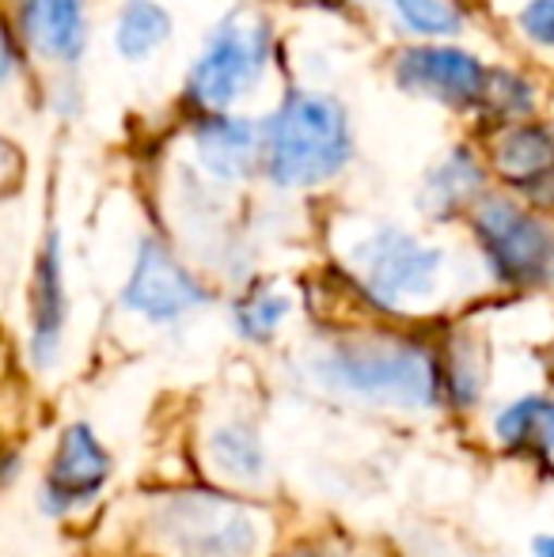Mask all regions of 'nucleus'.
Returning <instances> with one entry per match:
<instances>
[{
    "mask_svg": "<svg viewBox=\"0 0 554 557\" xmlns=\"http://www.w3.org/2000/svg\"><path fill=\"white\" fill-rule=\"evenodd\" d=\"M311 372L334 395L403 410H429L448 395L444 360L410 337H342L319 352Z\"/></svg>",
    "mask_w": 554,
    "mask_h": 557,
    "instance_id": "f257e3e1",
    "label": "nucleus"
},
{
    "mask_svg": "<svg viewBox=\"0 0 554 557\" xmlns=\"http://www.w3.org/2000/svg\"><path fill=\"white\" fill-rule=\"evenodd\" d=\"M349 160V125L334 99L293 91L270 122V175L281 186H319Z\"/></svg>",
    "mask_w": 554,
    "mask_h": 557,
    "instance_id": "f03ea898",
    "label": "nucleus"
},
{
    "mask_svg": "<svg viewBox=\"0 0 554 557\" xmlns=\"http://www.w3.org/2000/svg\"><path fill=\"white\" fill-rule=\"evenodd\" d=\"M152 531L178 557H255L262 520L232 493L178 490L156 500Z\"/></svg>",
    "mask_w": 554,
    "mask_h": 557,
    "instance_id": "7ed1b4c3",
    "label": "nucleus"
},
{
    "mask_svg": "<svg viewBox=\"0 0 554 557\" xmlns=\"http://www.w3.org/2000/svg\"><path fill=\"white\" fill-rule=\"evenodd\" d=\"M441 262V250L426 247L415 235L395 232V227H384L354 247V265L365 293L387 311H399L407 304L433 296Z\"/></svg>",
    "mask_w": 554,
    "mask_h": 557,
    "instance_id": "20e7f679",
    "label": "nucleus"
},
{
    "mask_svg": "<svg viewBox=\"0 0 554 557\" xmlns=\"http://www.w3.org/2000/svg\"><path fill=\"white\" fill-rule=\"evenodd\" d=\"M114 474V459L96 436L88 421H73L53 444V455L42 470L38 482V508L50 520H65V516L88 508L99 493L107 490Z\"/></svg>",
    "mask_w": 554,
    "mask_h": 557,
    "instance_id": "39448f33",
    "label": "nucleus"
},
{
    "mask_svg": "<svg viewBox=\"0 0 554 557\" xmlns=\"http://www.w3.org/2000/svg\"><path fill=\"white\" fill-rule=\"evenodd\" d=\"M270 58V35L259 23H221L206 53L194 65L190 91L201 107H229L262 76Z\"/></svg>",
    "mask_w": 554,
    "mask_h": 557,
    "instance_id": "423d86ee",
    "label": "nucleus"
},
{
    "mask_svg": "<svg viewBox=\"0 0 554 557\" xmlns=\"http://www.w3.org/2000/svg\"><path fill=\"white\" fill-rule=\"evenodd\" d=\"M475 232L490 258V270L505 285H532L551 258V232L513 201H487L475 213Z\"/></svg>",
    "mask_w": 554,
    "mask_h": 557,
    "instance_id": "0eeeda50",
    "label": "nucleus"
},
{
    "mask_svg": "<svg viewBox=\"0 0 554 557\" xmlns=\"http://www.w3.org/2000/svg\"><path fill=\"white\" fill-rule=\"evenodd\" d=\"M122 304L148 323H178L201 304H209V293L194 281L186 265H178V258L163 243L145 239L137 250L134 273L122 288Z\"/></svg>",
    "mask_w": 554,
    "mask_h": 557,
    "instance_id": "6e6552de",
    "label": "nucleus"
},
{
    "mask_svg": "<svg viewBox=\"0 0 554 557\" xmlns=\"http://www.w3.org/2000/svg\"><path fill=\"white\" fill-rule=\"evenodd\" d=\"M487 69L464 50H444V46H429V50H410L399 61V84L421 96H433L441 103L467 107L482 103L487 91Z\"/></svg>",
    "mask_w": 554,
    "mask_h": 557,
    "instance_id": "1a4fd4ad",
    "label": "nucleus"
},
{
    "mask_svg": "<svg viewBox=\"0 0 554 557\" xmlns=\"http://www.w3.org/2000/svg\"><path fill=\"white\" fill-rule=\"evenodd\" d=\"M497 171L535 206H554V125H517L497 140Z\"/></svg>",
    "mask_w": 554,
    "mask_h": 557,
    "instance_id": "9d476101",
    "label": "nucleus"
},
{
    "mask_svg": "<svg viewBox=\"0 0 554 557\" xmlns=\"http://www.w3.org/2000/svg\"><path fill=\"white\" fill-rule=\"evenodd\" d=\"M65 277H61V243L50 235L42 247V258L35 265L30 281V360L38 368H50L61 352L65 337Z\"/></svg>",
    "mask_w": 554,
    "mask_h": 557,
    "instance_id": "9b49d317",
    "label": "nucleus"
},
{
    "mask_svg": "<svg viewBox=\"0 0 554 557\" xmlns=\"http://www.w3.org/2000/svg\"><path fill=\"white\" fill-rule=\"evenodd\" d=\"M20 20L35 50L53 61H76L84 50V0H23Z\"/></svg>",
    "mask_w": 554,
    "mask_h": 557,
    "instance_id": "f8f14e48",
    "label": "nucleus"
},
{
    "mask_svg": "<svg viewBox=\"0 0 554 557\" xmlns=\"http://www.w3.org/2000/svg\"><path fill=\"white\" fill-rule=\"evenodd\" d=\"M198 140L201 163L213 171L217 178H247L255 168V152H259V140H255V125L244 117L229 114H209L206 122L194 133Z\"/></svg>",
    "mask_w": 554,
    "mask_h": 557,
    "instance_id": "ddd939ff",
    "label": "nucleus"
},
{
    "mask_svg": "<svg viewBox=\"0 0 554 557\" xmlns=\"http://www.w3.org/2000/svg\"><path fill=\"white\" fill-rule=\"evenodd\" d=\"M213 470L232 485H262L270 474V455L262 436L255 433L247 421H229V425H217L209 433L206 447Z\"/></svg>",
    "mask_w": 554,
    "mask_h": 557,
    "instance_id": "4468645a",
    "label": "nucleus"
},
{
    "mask_svg": "<svg viewBox=\"0 0 554 557\" xmlns=\"http://www.w3.org/2000/svg\"><path fill=\"white\" fill-rule=\"evenodd\" d=\"M494 433L509 451L547 459L554 451V398H543V395L517 398V403L505 406L502 418L494 421Z\"/></svg>",
    "mask_w": 554,
    "mask_h": 557,
    "instance_id": "2eb2a0df",
    "label": "nucleus"
},
{
    "mask_svg": "<svg viewBox=\"0 0 554 557\" xmlns=\"http://www.w3.org/2000/svg\"><path fill=\"white\" fill-rule=\"evenodd\" d=\"M168 30H171V20L160 4H152V0H130V4L122 8L114 42H119L122 58L140 61L168 38Z\"/></svg>",
    "mask_w": 554,
    "mask_h": 557,
    "instance_id": "dca6fc26",
    "label": "nucleus"
},
{
    "mask_svg": "<svg viewBox=\"0 0 554 557\" xmlns=\"http://www.w3.org/2000/svg\"><path fill=\"white\" fill-rule=\"evenodd\" d=\"M482 183V171L475 168V160L467 152H456L433 178H429V201H433V213H452L459 209Z\"/></svg>",
    "mask_w": 554,
    "mask_h": 557,
    "instance_id": "f3484780",
    "label": "nucleus"
},
{
    "mask_svg": "<svg viewBox=\"0 0 554 557\" xmlns=\"http://www.w3.org/2000/svg\"><path fill=\"white\" fill-rule=\"evenodd\" d=\"M285 315H288L285 296L274 293V288H255V293H247L236 304V331L247 342H267V337H274Z\"/></svg>",
    "mask_w": 554,
    "mask_h": 557,
    "instance_id": "a211bd4d",
    "label": "nucleus"
},
{
    "mask_svg": "<svg viewBox=\"0 0 554 557\" xmlns=\"http://www.w3.org/2000/svg\"><path fill=\"white\" fill-rule=\"evenodd\" d=\"M392 4H395V12H399V20L407 23L410 30H418V35L444 38L459 30V12L448 0H392Z\"/></svg>",
    "mask_w": 554,
    "mask_h": 557,
    "instance_id": "6ab92c4d",
    "label": "nucleus"
},
{
    "mask_svg": "<svg viewBox=\"0 0 554 557\" xmlns=\"http://www.w3.org/2000/svg\"><path fill=\"white\" fill-rule=\"evenodd\" d=\"M482 103H490L502 117H517L532 107V91H528L525 81L517 76H490L487 81V91H482Z\"/></svg>",
    "mask_w": 554,
    "mask_h": 557,
    "instance_id": "aec40b11",
    "label": "nucleus"
},
{
    "mask_svg": "<svg viewBox=\"0 0 554 557\" xmlns=\"http://www.w3.org/2000/svg\"><path fill=\"white\" fill-rule=\"evenodd\" d=\"M520 27L532 42L551 46L554 50V0H532V4L520 12Z\"/></svg>",
    "mask_w": 554,
    "mask_h": 557,
    "instance_id": "412c9836",
    "label": "nucleus"
},
{
    "mask_svg": "<svg viewBox=\"0 0 554 557\" xmlns=\"http://www.w3.org/2000/svg\"><path fill=\"white\" fill-rule=\"evenodd\" d=\"M12 65H15V46H12V38H8V30L0 27V81L12 73Z\"/></svg>",
    "mask_w": 554,
    "mask_h": 557,
    "instance_id": "4be33fe9",
    "label": "nucleus"
},
{
    "mask_svg": "<svg viewBox=\"0 0 554 557\" xmlns=\"http://www.w3.org/2000/svg\"><path fill=\"white\" fill-rule=\"evenodd\" d=\"M274 557H346V554L331 550V546H293V550L274 554Z\"/></svg>",
    "mask_w": 554,
    "mask_h": 557,
    "instance_id": "5701e85b",
    "label": "nucleus"
},
{
    "mask_svg": "<svg viewBox=\"0 0 554 557\" xmlns=\"http://www.w3.org/2000/svg\"><path fill=\"white\" fill-rule=\"evenodd\" d=\"M12 474H15V451H8V447L0 444V485H8Z\"/></svg>",
    "mask_w": 554,
    "mask_h": 557,
    "instance_id": "b1692460",
    "label": "nucleus"
},
{
    "mask_svg": "<svg viewBox=\"0 0 554 557\" xmlns=\"http://www.w3.org/2000/svg\"><path fill=\"white\" fill-rule=\"evenodd\" d=\"M535 557H554V535L535 539Z\"/></svg>",
    "mask_w": 554,
    "mask_h": 557,
    "instance_id": "393cba45",
    "label": "nucleus"
},
{
    "mask_svg": "<svg viewBox=\"0 0 554 557\" xmlns=\"http://www.w3.org/2000/svg\"><path fill=\"white\" fill-rule=\"evenodd\" d=\"M12 163H15V156L8 152V145H4V140H0V175H4V171L12 168Z\"/></svg>",
    "mask_w": 554,
    "mask_h": 557,
    "instance_id": "a878e982",
    "label": "nucleus"
},
{
    "mask_svg": "<svg viewBox=\"0 0 554 557\" xmlns=\"http://www.w3.org/2000/svg\"><path fill=\"white\" fill-rule=\"evenodd\" d=\"M304 4H319V8H338V4H346V0H304Z\"/></svg>",
    "mask_w": 554,
    "mask_h": 557,
    "instance_id": "bb28decb",
    "label": "nucleus"
}]
</instances>
